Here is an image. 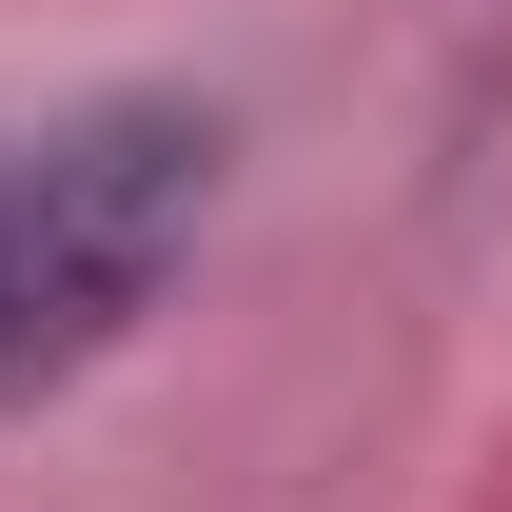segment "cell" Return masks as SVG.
I'll return each mask as SVG.
<instances>
[{
	"instance_id": "1",
	"label": "cell",
	"mask_w": 512,
	"mask_h": 512,
	"mask_svg": "<svg viewBox=\"0 0 512 512\" xmlns=\"http://www.w3.org/2000/svg\"><path fill=\"white\" fill-rule=\"evenodd\" d=\"M197 217H217V119L197 99H79V119L20 138L0 158V414L99 375L158 316Z\"/></svg>"
}]
</instances>
